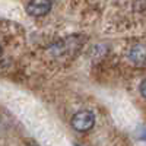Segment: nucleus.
Segmentation results:
<instances>
[{"instance_id":"obj_2","label":"nucleus","mask_w":146,"mask_h":146,"mask_svg":"<svg viewBox=\"0 0 146 146\" xmlns=\"http://www.w3.org/2000/svg\"><path fill=\"white\" fill-rule=\"evenodd\" d=\"M51 9V0H31L27 6V12L31 16H44Z\"/></svg>"},{"instance_id":"obj_1","label":"nucleus","mask_w":146,"mask_h":146,"mask_svg":"<svg viewBox=\"0 0 146 146\" xmlns=\"http://www.w3.org/2000/svg\"><path fill=\"white\" fill-rule=\"evenodd\" d=\"M95 124V115L91 111H79L73 115L72 126L78 131H88Z\"/></svg>"},{"instance_id":"obj_5","label":"nucleus","mask_w":146,"mask_h":146,"mask_svg":"<svg viewBox=\"0 0 146 146\" xmlns=\"http://www.w3.org/2000/svg\"><path fill=\"white\" fill-rule=\"evenodd\" d=\"M140 139H142L143 142H146V129H142V130H140Z\"/></svg>"},{"instance_id":"obj_3","label":"nucleus","mask_w":146,"mask_h":146,"mask_svg":"<svg viewBox=\"0 0 146 146\" xmlns=\"http://www.w3.org/2000/svg\"><path fill=\"white\" fill-rule=\"evenodd\" d=\"M129 58L135 64H143L146 62V47L142 44H136L130 48Z\"/></svg>"},{"instance_id":"obj_4","label":"nucleus","mask_w":146,"mask_h":146,"mask_svg":"<svg viewBox=\"0 0 146 146\" xmlns=\"http://www.w3.org/2000/svg\"><path fill=\"white\" fill-rule=\"evenodd\" d=\"M140 94L146 98V79H145V80L142 82V85H140Z\"/></svg>"},{"instance_id":"obj_6","label":"nucleus","mask_w":146,"mask_h":146,"mask_svg":"<svg viewBox=\"0 0 146 146\" xmlns=\"http://www.w3.org/2000/svg\"><path fill=\"white\" fill-rule=\"evenodd\" d=\"M75 146H78V145H75Z\"/></svg>"}]
</instances>
